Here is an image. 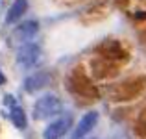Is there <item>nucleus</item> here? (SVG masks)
<instances>
[{
    "instance_id": "nucleus-10",
    "label": "nucleus",
    "mask_w": 146,
    "mask_h": 139,
    "mask_svg": "<svg viewBox=\"0 0 146 139\" xmlns=\"http://www.w3.org/2000/svg\"><path fill=\"white\" fill-rule=\"evenodd\" d=\"M4 82H6V78H4V76H2V72H0V86H2Z\"/></svg>"
},
{
    "instance_id": "nucleus-1",
    "label": "nucleus",
    "mask_w": 146,
    "mask_h": 139,
    "mask_svg": "<svg viewBox=\"0 0 146 139\" xmlns=\"http://www.w3.org/2000/svg\"><path fill=\"white\" fill-rule=\"evenodd\" d=\"M63 111V102L56 95H44L33 106V119L43 121V119H52Z\"/></svg>"
},
{
    "instance_id": "nucleus-8",
    "label": "nucleus",
    "mask_w": 146,
    "mask_h": 139,
    "mask_svg": "<svg viewBox=\"0 0 146 139\" xmlns=\"http://www.w3.org/2000/svg\"><path fill=\"white\" fill-rule=\"evenodd\" d=\"M9 119H11V122H13V124L17 126L19 130H24V128H26V113H24V111H22L19 106L11 108Z\"/></svg>"
},
{
    "instance_id": "nucleus-3",
    "label": "nucleus",
    "mask_w": 146,
    "mask_h": 139,
    "mask_svg": "<svg viewBox=\"0 0 146 139\" xmlns=\"http://www.w3.org/2000/svg\"><path fill=\"white\" fill-rule=\"evenodd\" d=\"M70 126H72V117L70 115H63V117H57L54 122H50L43 136L44 139H61L70 130Z\"/></svg>"
},
{
    "instance_id": "nucleus-6",
    "label": "nucleus",
    "mask_w": 146,
    "mask_h": 139,
    "mask_svg": "<svg viewBox=\"0 0 146 139\" xmlns=\"http://www.w3.org/2000/svg\"><path fill=\"white\" fill-rule=\"evenodd\" d=\"M50 82H52L50 72H35V74H30L28 78L24 80V91L26 93L41 91V89H44V87H48Z\"/></svg>"
},
{
    "instance_id": "nucleus-5",
    "label": "nucleus",
    "mask_w": 146,
    "mask_h": 139,
    "mask_svg": "<svg viewBox=\"0 0 146 139\" xmlns=\"http://www.w3.org/2000/svg\"><path fill=\"white\" fill-rule=\"evenodd\" d=\"M96 122H98V113H96V111H89V113H85L82 119H80V122H78V126L74 128V132H72V139H83L91 130L94 128V126H96Z\"/></svg>"
},
{
    "instance_id": "nucleus-4",
    "label": "nucleus",
    "mask_w": 146,
    "mask_h": 139,
    "mask_svg": "<svg viewBox=\"0 0 146 139\" xmlns=\"http://www.w3.org/2000/svg\"><path fill=\"white\" fill-rule=\"evenodd\" d=\"M37 33H39V22L26 21V22L19 24L17 28L13 30V41L15 43H21V45H26V43H30V39L35 37Z\"/></svg>"
},
{
    "instance_id": "nucleus-2",
    "label": "nucleus",
    "mask_w": 146,
    "mask_h": 139,
    "mask_svg": "<svg viewBox=\"0 0 146 139\" xmlns=\"http://www.w3.org/2000/svg\"><path fill=\"white\" fill-rule=\"evenodd\" d=\"M41 59V46L37 43H26L17 50V63L22 69H30L33 65H37Z\"/></svg>"
},
{
    "instance_id": "nucleus-9",
    "label": "nucleus",
    "mask_w": 146,
    "mask_h": 139,
    "mask_svg": "<svg viewBox=\"0 0 146 139\" xmlns=\"http://www.w3.org/2000/svg\"><path fill=\"white\" fill-rule=\"evenodd\" d=\"M4 102H6V106H9V110H11V108H15V106H17V104H15V98H13L11 95H7L6 98H4Z\"/></svg>"
},
{
    "instance_id": "nucleus-7",
    "label": "nucleus",
    "mask_w": 146,
    "mask_h": 139,
    "mask_svg": "<svg viewBox=\"0 0 146 139\" xmlns=\"http://www.w3.org/2000/svg\"><path fill=\"white\" fill-rule=\"evenodd\" d=\"M26 9H28V0H15V2L11 4L9 11H7L6 22H7V24H11V22L19 21V19L26 13Z\"/></svg>"
}]
</instances>
